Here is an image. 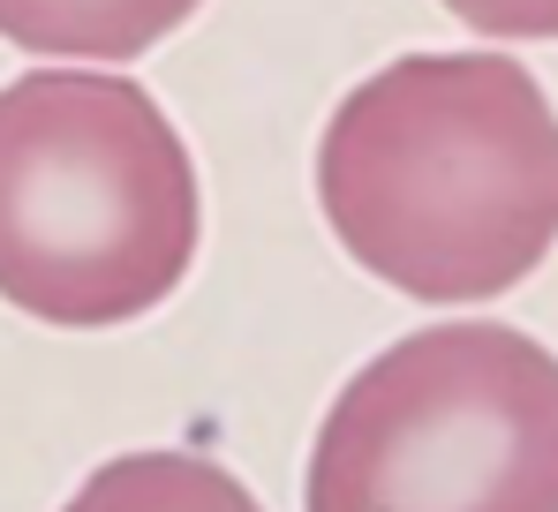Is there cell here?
Here are the masks:
<instances>
[{
	"instance_id": "cell-5",
	"label": "cell",
	"mask_w": 558,
	"mask_h": 512,
	"mask_svg": "<svg viewBox=\"0 0 558 512\" xmlns=\"http://www.w3.org/2000/svg\"><path fill=\"white\" fill-rule=\"evenodd\" d=\"M61 512H265V498L204 452H121L76 483Z\"/></svg>"
},
{
	"instance_id": "cell-1",
	"label": "cell",
	"mask_w": 558,
	"mask_h": 512,
	"mask_svg": "<svg viewBox=\"0 0 558 512\" xmlns=\"http://www.w3.org/2000/svg\"><path fill=\"white\" fill-rule=\"evenodd\" d=\"M332 242L408 302H498L558 249V106L506 53H400L317 136Z\"/></svg>"
},
{
	"instance_id": "cell-2",
	"label": "cell",
	"mask_w": 558,
	"mask_h": 512,
	"mask_svg": "<svg viewBox=\"0 0 558 512\" xmlns=\"http://www.w3.org/2000/svg\"><path fill=\"white\" fill-rule=\"evenodd\" d=\"M204 188L167 106L121 69L0 84V302L53 332H113L182 294Z\"/></svg>"
},
{
	"instance_id": "cell-3",
	"label": "cell",
	"mask_w": 558,
	"mask_h": 512,
	"mask_svg": "<svg viewBox=\"0 0 558 512\" xmlns=\"http://www.w3.org/2000/svg\"><path fill=\"white\" fill-rule=\"evenodd\" d=\"M302 512H558V354L498 317L400 332L332 392Z\"/></svg>"
},
{
	"instance_id": "cell-6",
	"label": "cell",
	"mask_w": 558,
	"mask_h": 512,
	"mask_svg": "<svg viewBox=\"0 0 558 512\" xmlns=\"http://www.w3.org/2000/svg\"><path fill=\"white\" fill-rule=\"evenodd\" d=\"M475 38H544L558 46V0H438Z\"/></svg>"
},
{
	"instance_id": "cell-4",
	"label": "cell",
	"mask_w": 558,
	"mask_h": 512,
	"mask_svg": "<svg viewBox=\"0 0 558 512\" xmlns=\"http://www.w3.org/2000/svg\"><path fill=\"white\" fill-rule=\"evenodd\" d=\"M204 0H0V38L38 61H144Z\"/></svg>"
}]
</instances>
